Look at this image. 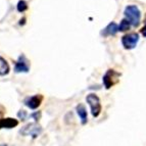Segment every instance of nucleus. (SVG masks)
Returning <instances> with one entry per match:
<instances>
[{"mask_svg": "<svg viewBox=\"0 0 146 146\" xmlns=\"http://www.w3.org/2000/svg\"><path fill=\"white\" fill-rule=\"evenodd\" d=\"M124 15L127 20L131 23L132 26L138 27L141 21V11L137 5H128L125 8Z\"/></svg>", "mask_w": 146, "mask_h": 146, "instance_id": "obj_1", "label": "nucleus"}, {"mask_svg": "<svg viewBox=\"0 0 146 146\" xmlns=\"http://www.w3.org/2000/svg\"><path fill=\"white\" fill-rule=\"evenodd\" d=\"M86 101L90 106L91 110V115L93 117H98L101 113L102 110V105H101V101L100 98L94 93H90L86 96Z\"/></svg>", "mask_w": 146, "mask_h": 146, "instance_id": "obj_2", "label": "nucleus"}, {"mask_svg": "<svg viewBox=\"0 0 146 146\" xmlns=\"http://www.w3.org/2000/svg\"><path fill=\"white\" fill-rule=\"evenodd\" d=\"M119 77H121V73L117 72L115 70H113V68L107 70L106 73L102 77V83L105 89L108 90L115 85H117L119 82Z\"/></svg>", "mask_w": 146, "mask_h": 146, "instance_id": "obj_3", "label": "nucleus"}, {"mask_svg": "<svg viewBox=\"0 0 146 146\" xmlns=\"http://www.w3.org/2000/svg\"><path fill=\"white\" fill-rule=\"evenodd\" d=\"M42 131V127L38 123H30L21 130L20 134L23 136H31L33 139H36L41 135Z\"/></svg>", "mask_w": 146, "mask_h": 146, "instance_id": "obj_4", "label": "nucleus"}, {"mask_svg": "<svg viewBox=\"0 0 146 146\" xmlns=\"http://www.w3.org/2000/svg\"><path fill=\"white\" fill-rule=\"evenodd\" d=\"M139 42V34L136 32H132L124 35L122 37V45L127 50H132L137 46Z\"/></svg>", "mask_w": 146, "mask_h": 146, "instance_id": "obj_5", "label": "nucleus"}, {"mask_svg": "<svg viewBox=\"0 0 146 146\" xmlns=\"http://www.w3.org/2000/svg\"><path fill=\"white\" fill-rule=\"evenodd\" d=\"M30 68H31V64H30V60L25 56V54H21L19 56L17 60L15 61V73L21 74L25 73L27 74L30 72Z\"/></svg>", "mask_w": 146, "mask_h": 146, "instance_id": "obj_6", "label": "nucleus"}, {"mask_svg": "<svg viewBox=\"0 0 146 146\" xmlns=\"http://www.w3.org/2000/svg\"><path fill=\"white\" fill-rule=\"evenodd\" d=\"M43 99H44V97L42 94H36V95L31 96V97L29 96V97L25 98L24 103L26 106L29 107L30 110H37V108L41 105Z\"/></svg>", "mask_w": 146, "mask_h": 146, "instance_id": "obj_7", "label": "nucleus"}, {"mask_svg": "<svg viewBox=\"0 0 146 146\" xmlns=\"http://www.w3.org/2000/svg\"><path fill=\"white\" fill-rule=\"evenodd\" d=\"M19 125V121L13 117H5L0 119V130L1 129H12Z\"/></svg>", "mask_w": 146, "mask_h": 146, "instance_id": "obj_8", "label": "nucleus"}, {"mask_svg": "<svg viewBox=\"0 0 146 146\" xmlns=\"http://www.w3.org/2000/svg\"><path fill=\"white\" fill-rule=\"evenodd\" d=\"M76 111H77V115L80 117L81 124L82 125H86L88 123V113H87V110L84 104L82 103H79L77 106H76Z\"/></svg>", "mask_w": 146, "mask_h": 146, "instance_id": "obj_9", "label": "nucleus"}, {"mask_svg": "<svg viewBox=\"0 0 146 146\" xmlns=\"http://www.w3.org/2000/svg\"><path fill=\"white\" fill-rule=\"evenodd\" d=\"M117 32H119V26H117L115 23L111 22L103 29V31L101 32V35H103V36H105V37L113 36V35L117 34Z\"/></svg>", "mask_w": 146, "mask_h": 146, "instance_id": "obj_10", "label": "nucleus"}, {"mask_svg": "<svg viewBox=\"0 0 146 146\" xmlns=\"http://www.w3.org/2000/svg\"><path fill=\"white\" fill-rule=\"evenodd\" d=\"M10 72V66L9 63L7 62V60L0 56V76L1 77H4V76H7Z\"/></svg>", "mask_w": 146, "mask_h": 146, "instance_id": "obj_11", "label": "nucleus"}, {"mask_svg": "<svg viewBox=\"0 0 146 146\" xmlns=\"http://www.w3.org/2000/svg\"><path fill=\"white\" fill-rule=\"evenodd\" d=\"M131 26H132L131 23H130L129 21H128L126 17H125V19H123V20L121 21V23H119V32H126V31H128V30H130Z\"/></svg>", "mask_w": 146, "mask_h": 146, "instance_id": "obj_12", "label": "nucleus"}, {"mask_svg": "<svg viewBox=\"0 0 146 146\" xmlns=\"http://www.w3.org/2000/svg\"><path fill=\"white\" fill-rule=\"evenodd\" d=\"M28 8H29V5L26 0H19V2L17 3V10L21 13L27 11Z\"/></svg>", "mask_w": 146, "mask_h": 146, "instance_id": "obj_13", "label": "nucleus"}, {"mask_svg": "<svg viewBox=\"0 0 146 146\" xmlns=\"http://www.w3.org/2000/svg\"><path fill=\"white\" fill-rule=\"evenodd\" d=\"M17 117H20V119H22V121H26V119H27V117H28V113L26 110H21L20 111L17 112Z\"/></svg>", "mask_w": 146, "mask_h": 146, "instance_id": "obj_14", "label": "nucleus"}, {"mask_svg": "<svg viewBox=\"0 0 146 146\" xmlns=\"http://www.w3.org/2000/svg\"><path fill=\"white\" fill-rule=\"evenodd\" d=\"M30 117H32V119H34L35 121H36V123L39 121V119H40V117H41V112L40 111H36V112H34V113H32Z\"/></svg>", "mask_w": 146, "mask_h": 146, "instance_id": "obj_15", "label": "nucleus"}, {"mask_svg": "<svg viewBox=\"0 0 146 146\" xmlns=\"http://www.w3.org/2000/svg\"><path fill=\"white\" fill-rule=\"evenodd\" d=\"M26 21H27L26 17H23L20 20V22H19V25H20V26H25V25H26Z\"/></svg>", "mask_w": 146, "mask_h": 146, "instance_id": "obj_16", "label": "nucleus"}, {"mask_svg": "<svg viewBox=\"0 0 146 146\" xmlns=\"http://www.w3.org/2000/svg\"><path fill=\"white\" fill-rule=\"evenodd\" d=\"M140 33H141V34H142V36L145 37V38H146V25H145V26H144L143 28H142L141 30H140Z\"/></svg>", "mask_w": 146, "mask_h": 146, "instance_id": "obj_17", "label": "nucleus"}, {"mask_svg": "<svg viewBox=\"0 0 146 146\" xmlns=\"http://www.w3.org/2000/svg\"><path fill=\"white\" fill-rule=\"evenodd\" d=\"M5 110L4 107H3L2 105H0V111H1V110ZM4 115V113H1V112H0V117H1V115Z\"/></svg>", "mask_w": 146, "mask_h": 146, "instance_id": "obj_18", "label": "nucleus"}, {"mask_svg": "<svg viewBox=\"0 0 146 146\" xmlns=\"http://www.w3.org/2000/svg\"><path fill=\"white\" fill-rule=\"evenodd\" d=\"M144 23H145V25H146V15H145V17H144Z\"/></svg>", "mask_w": 146, "mask_h": 146, "instance_id": "obj_19", "label": "nucleus"}]
</instances>
